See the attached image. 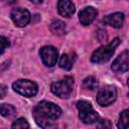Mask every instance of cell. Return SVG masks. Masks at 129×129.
<instances>
[{
  "mask_svg": "<svg viewBox=\"0 0 129 129\" xmlns=\"http://www.w3.org/2000/svg\"><path fill=\"white\" fill-rule=\"evenodd\" d=\"M0 111H1V115L3 117H7V118L13 117L16 113L15 108L12 105H9V104H2L1 108H0Z\"/></svg>",
  "mask_w": 129,
  "mask_h": 129,
  "instance_id": "cell-16",
  "label": "cell"
},
{
  "mask_svg": "<svg viewBox=\"0 0 129 129\" xmlns=\"http://www.w3.org/2000/svg\"><path fill=\"white\" fill-rule=\"evenodd\" d=\"M57 11L61 16L71 17L75 13V5L71 0H58Z\"/></svg>",
  "mask_w": 129,
  "mask_h": 129,
  "instance_id": "cell-11",
  "label": "cell"
},
{
  "mask_svg": "<svg viewBox=\"0 0 129 129\" xmlns=\"http://www.w3.org/2000/svg\"><path fill=\"white\" fill-rule=\"evenodd\" d=\"M77 108L79 110V117L80 119L86 124L95 123L99 119L98 113L94 110L91 103L87 101H79L77 103Z\"/></svg>",
  "mask_w": 129,
  "mask_h": 129,
  "instance_id": "cell-4",
  "label": "cell"
},
{
  "mask_svg": "<svg viewBox=\"0 0 129 129\" xmlns=\"http://www.w3.org/2000/svg\"><path fill=\"white\" fill-rule=\"evenodd\" d=\"M13 90L25 97H33L37 93V85L30 80H17L12 85Z\"/></svg>",
  "mask_w": 129,
  "mask_h": 129,
  "instance_id": "cell-5",
  "label": "cell"
},
{
  "mask_svg": "<svg viewBox=\"0 0 129 129\" xmlns=\"http://www.w3.org/2000/svg\"><path fill=\"white\" fill-rule=\"evenodd\" d=\"M76 60L75 54H67L63 53L59 58V67L63 70H71L73 68V64Z\"/></svg>",
  "mask_w": 129,
  "mask_h": 129,
  "instance_id": "cell-13",
  "label": "cell"
},
{
  "mask_svg": "<svg viewBox=\"0 0 129 129\" xmlns=\"http://www.w3.org/2000/svg\"><path fill=\"white\" fill-rule=\"evenodd\" d=\"M119 43H120V39L119 38H115L109 44L99 47L92 54L91 60L93 62H95V63H103V62L108 61L112 57V55H113V53L115 51V48Z\"/></svg>",
  "mask_w": 129,
  "mask_h": 129,
  "instance_id": "cell-2",
  "label": "cell"
},
{
  "mask_svg": "<svg viewBox=\"0 0 129 129\" xmlns=\"http://www.w3.org/2000/svg\"><path fill=\"white\" fill-rule=\"evenodd\" d=\"M50 30L54 34H63L66 32V24L61 20H54L50 24Z\"/></svg>",
  "mask_w": 129,
  "mask_h": 129,
  "instance_id": "cell-14",
  "label": "cell"
},
{
  "mask_svg": "<svg viewBox=\"0 0 129 129\" xmlns=\"http://www.w3.org/2000/svg\"><path fill=\"white\" fill-rule=\"evenodd\" d=\"M42 62L47 67H53L57 60V50L53 46H43L39 51Z\"/></svg>",
  "mask_w": 129,
  "mask_h": 129,
  "instance_id": "cell-8",
  "label": "cell"
},
{
  "mask_svg": "<svg viewBox=\"0 0 129 129\" xmlns=\"http://www.w3.org/2000/svg\"><path fill=\"white\" fill-rule=\"evenodd\" d=\"M83 86L84 88H86L87 90H90V91H94L97 89L98 87V81L94 78V77H88L84 80L83 82Z\"/></svg>",
  "mask_w": 129,
  "mask_h": 129,
  "instance_id": "cell-17",
  "label": "cell"
},
{
  "mask_svg": "<svg viewBox=\"0 0 129 129\" xmlns=\"http://www.w3.org/2000/svg\"><path fill=\"white\" fill-rule=\"evenodd\" d=\"M118 128L125 129L129 127V109L124 110L119 117V122H118Z\"/></svg>",
  "mask_w": 129,
  "mask_h": 129,
  "instance_id": "cell-15",
  "label": "cell"
},
{
  "mask_svg": "<svg viewBox=\"0 0 129 129\" xmlns=\"http://www.w3.org/2000/svg\"><path fill=\"white\" fill-rule=\"evenodd\" d=\"M74 87V79L72 77H66L64 79L54 82L51 84V92L59 98L67 99L73 92Z\"/></svg>",
  "mask_w": 129,
  "mask_h": 129,
  "instance_id": "cell-3",
  "label": "cell"
},
{
  "mask_svg": "<svg viewBox=\"0 0 129 129\" xmlns=\"http://www.w3.org/2000/svg\"><path fill=\"white\" fill-rule=\"evenodd\" d=\"M11 127L13 129H24V128H28L29 125L24 118H19L16 121H14V123L12 124Z\"/></svg>",
  "mask_w": 129,
  "mask_h": 129,
  "instance_id": "cell-18",
  "label": "cell"
},
{
  "mask_svg": "<svg viewBox=\"0 0 129 129\" xmlns=\"http://www.w3.org/2000/svg\"><path fill=\"white\" fill-rule=\"evenodd\" d=\"M97 14H98V11L94 7H92V6L86 7L80 12L79 20L83 25H89L94 21Z\"/></svg>",
  "mask_w": 129,
  "mask_h": 129,
  "instance_id": "cell-10",
  "label": "cell"
},
{
  "mask_svg": "<svg viewBox=\"0 0 129 129\" xmlns=\"http://www.w3.org/2000/svg\"><path fill=\"white\" fill-rule=\"evenodd\" d=\"M98 127H105V128H110L111 127V123L109 120H102L100 121V123L98 124Z\"/></svg>",
  "mask_w": 129,
  "mask_h": 129,
  "instance_id": "cell-20",
  "label": "cell"
},
{
  "mask_svg": "<svg viewBox=\"0 0 129 129\" xmlns=\"http://www.w3.org/2000/svg\"><path fill=\"white\" fill-rule=\"evenodd\" d=\"M29 1H31V2L34 3V4H39V3L42 2V0H29Z\"/></svg>",
  "mask_w": 129,
  "mask_h": 129,
  "instance_id": "cell-22",
  "label": "cell"
},
{
  "mask_svg": "<svg viewBox=\"0 0 129 129\" xmlns=\"http://www.w3.org/2000/svg\"><path fill=\"white\" fill-rule=\"evenodd\" d=\"M1 42H2V46H1V53H3V52H4V50L9 46V41H8L4 36H2V37H1Z\"/></svg>",
  "mask_w": 129,
  "mask_h": 129,
  "instance_id": "cell-19",
  "label": "cell"
},
{
  "mask_svg": "<svg viewBox=\"0 0 129 129\" xmlns=\"http://www.w3.org/2000/svg\"><path fill=\"white\" fill-rule=\"evenodd\" d=\"M127 85H128V87H129V78H128V80H127ZM129 95V94H128Z\"/></svg>",
  "mask_w": 129,
  "mask_h": 129,
  "instance_id": "cell-23",
  "label": "cell"
},
{
  "mask_svg": "<svg viewBox=\"0 0 129 129\" xmlns=\"http://www.w3.org/2000/svg\"><path fill=\"white\" fill-rule=\"evenodd\" d=\"M11 18L13 20V22L15 23V25L19 26V27H23L25 25L28 24V22L30 21V13L27 9L25 8H14L11 11Z\"/></svg>",
  "mask_w": 129,
  "mask_h": 129,
  "instance_id": "cell-7",
  "label": "cell"
},
{
  "mask_svg": "<svg viewBox=\"0 0 129 129\" xmlns=\"http://www.w3.org/2000/svg\"><path fill=\"white\" fill-rule=\"evenodd\" d=\"M117 97V91L114 86H105L97 94V103L101 106H109Z\"/></svg>",
  "mask_w": 129,
  "mask_h": 129,
  "instance_id": "cell-6",
  "label": "cell"
},
{
  "mask_svg": "<svg viewBox=\"0 0 129 129\" xmlns=\"http://www.w3.org/2000/svg\"><path fill=\"white\" fill-rule=\"evenodd\" d=\"M1 98H3L5 96V90H6V87L4 85H1Z\"/></svg>",
  "mask_w": 129,
  "mask_h": 129,
  "instance_id": "cell-21",
  "label": "cell"
},
{
  "mask_svg": "<svg viewBox=\"0 0 129 129\" xmlns=\"http://www.w3.org/2000/svg\"><path fill=\"white\" fill-rule=\"evenodd\" d=\"M111 68L115 73H124L129 71V51L125 50L120 53L113 61Z\"/></svg>",
  "mask_w": 129,
  "mask_h": 129,
  "instance_id": "cell-9",
  "label": "cell"
},
{
  "mask_svg": "<svg viewBox=\"0 0 129 129\" xmlns=\"http://www.w3.org/2000/svg\"><path fill=\"white\" fill-rule=\"evenodd\" d=\"M103 22L115 28H120L124 23V14L121 12H115L113 14L107 15L103 18Z\"/></svg>",
  "mask_w": 129,
  "mask_h": 129,
  "instance_id": "cell-12",
  "label": "cell"
},
{
  "mask_svg": "<svg viewBox=\"0 0 129 129\" xmlns=\"http://www.w3.org/2000/svg\"><path fill=\"white\" fill-rule=\"evenodd\" d=\"M61 114L60 108L52 102L41 101L33 109V117L36 123L42 128H49L54 126L53 121Z\"/></svg>",
  "mask_w": 129,
  "mask_h": 129,
  "instance_id": "cell-1",
  "label": "cell"
}]
</instances>
